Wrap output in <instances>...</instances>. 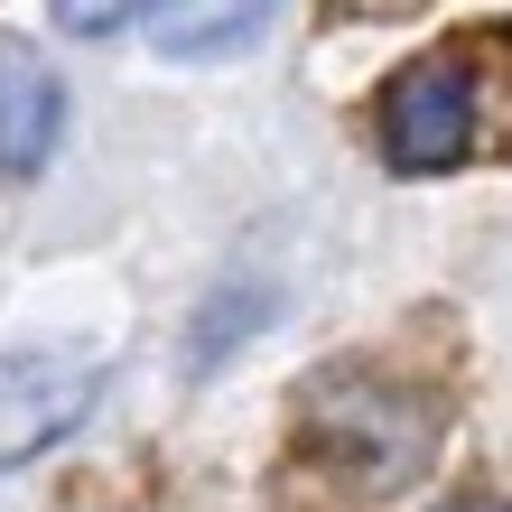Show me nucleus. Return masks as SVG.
Masks as SVG:
<instances>
[{"label":"nucleus","mask_w":512,"mask_h":512,"mask_svg":"<svg viewBox=\"0 0 512 512\" xmlns=\"http://www.w3.org/2000/svg\"><path fill=\"white\" fill-rule=\"evenodd\" d=\"M447 512H512V503H447Z\"/></svg>","instance_id":"423d86ee"},{"label":"nucleus","mask_w":512,"mask_h":512,"mask_svg":"<svg viewBox=\"0 0 512 512\" xmlns=\"http://www.w3.org/2000/svg\"><path fill=\"white\" fill-rule=\"evenodd\" d=\"M280 10V0H159L149 10V47L159 56H233V47H252L261 38V19Z\"/></svg>","instance_id":"20e7f679"},{"label":"nucleus","mask_w":512,"mask_h":512,"mask_svg":"<svg viewBox=\"0 0 512 512\" xmlns=\"http://www.w3.org/2000/svg\"><path fill=\"white\" fill-rule=\"evenodd\" d=\"M66 131V84L28 38L0 28V177H38Z\"/></svg>","instance_id":"7ed1b4c3"},{"label":"nucleus","mask_w":512,"mask_h":512,"mask_svg":"<svg viewBox=\"0 0 512 512\" xmlns=\"http://www.w3.org/2000/svg\"><path fill=\"white\" fill-rule=\"evenodd\" d=\"M94 391H103V373L75 364V354H47V345L0 354V466H28L56 438H75Z\"/></svg>","instance_id":"f03ea898"},{"label":"nucleus","mask_w":512,"mask_h":512,"mask_svg":"<svg viewBox=\"0 0 512 512\" xmlns=\"http://www.w3.org/2000/svg\"><path fill=\"white\" fill-rule=\"evenodd\" d=\"M475 131H485V94H475L466 56H419L382 84V159L401 177H447L475 159Z\"/></svg>","instance_id":"f257e3e1"},{"label":"nucleus","mask_w":512,"mask_h":512,"mask_svg":"<svg viewBox=\"0 0 512 512\" xmlns=\"http://www.w3.org/2000/svg\"><path fill=\"white\" fill-rule=\"evenodd\" d=\"M47 10H56V28H66V38H112L122 19L159 10V0H47Z\"/></svg>","instance_id":"39448f33"}]
</instances>
